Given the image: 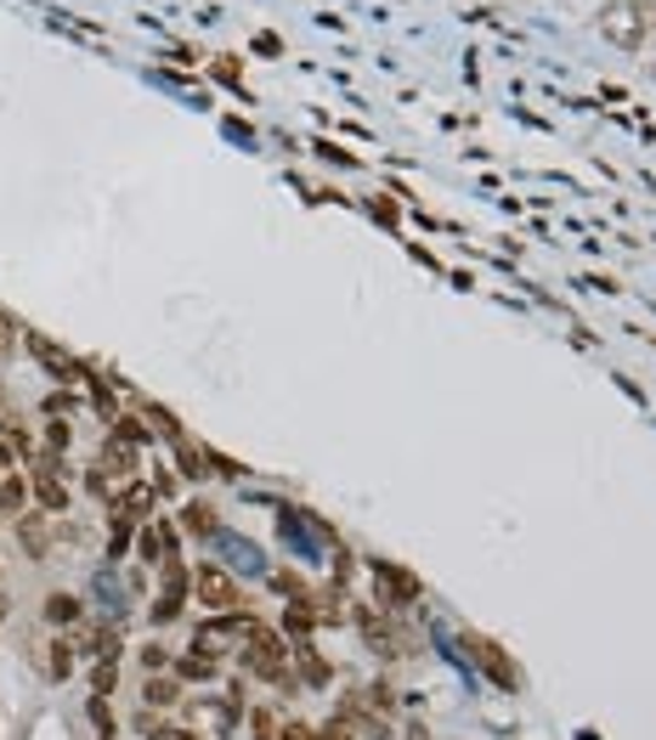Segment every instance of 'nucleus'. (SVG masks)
Returning a JSON list of instances; mask_svg holds the SVG:
<instances>
[{"label": "nucleus", "mask_w": 656, "mask_h": 740, "mask_svg": "<svg viewBox=\"0 0 656 740\" xmlns=\"http://www.w3.org/2000/svg\"><path fill=\"white\" fill-rule=\"evenodd\" d=\"M239 662H244V673H255V678H266V684H277V689H295L289 638L277 633V627H266L261 616H255V627L244 633V645H239Z\"/></svg>", "instance_id": "nucleus-1"}, {"label": "nucleus", "mask_w": 656, "mask_h": 740, "mask_svg": "<svg viewBox=\"0 0 656 740\" xmlns=\"http://www.w3.org/2000/svg\"><path fill=\"white\" fill-rule=\"evenodd\" d=\"M464 656H470L504 696H515V689H521V667L509 662V651L498 645V638H487V633H464Z\"/></svg>", "instance_id": "nucleus-2"}, {"label": "nucleus", "mask_w": 656, "mask_h": 740, "mask_svg": "<svg viewBox=\"0 0 656 740\" xmlns=\"http://www.w3.org/2000/svg\"><path fill=\"white\" fill-rule=\"evenodd\" d=\"M193 594H199V605L204 611H244V588H239V577H232L226 565H199L193 571Z\"/></svg>", "instance_id": "nucleus-3"}, {"label": "nucleus", "mask_w": 656, "mask_h": 740, "mask_svg": "<svg viewBox=\"0 0 656 740\" xmlns=\"http://www.w3.org/2000/svg\"><path fill=\"white\" fill-rule=\"evenodd\" d=\"M165 571V582H159V600H154V627H170V622H181V605H187V594H193V571H187L181 560H165L159 565Z\"/></svg>", "instance_id": "nucleus-4"}, {"label": "nucleus", "mask_w": 656, "mask_h": 740, "mask_svg": "<svg viewBox=\"0 0 656 740\" xmlns=\"http://www.w3.org/2000/svg\"><path fill=\"white\" fill-rule=\"evenodd\" d=\"M373 588H380V605H391V611H402V605H419V577L413 571H402L396 560H373Z\"/></svg>", "instance_id": "nucleus-5"}, {"label": "nucleus", "mask_w": 656, "mask_h": 740, "mask_svg": "<svg viewBox=\"0 0 656 740\" xmlns=\"http://www.w3.org/2000/svg\"><path fill=\"white\" fill-rule=\"evenodd\" d=\"M176 678H181V684H210V678H221V656L204 651V645H187V651L176 656Z\"/></svg>", "instance_id": "nucleus-6"}, {"label": "nucleus", "mask_w": 656, "mask_h": 740, "mask_svg": "<svg viewBox=\"0 0 656 740\" xmlns=\"http://www.w3.org/2000/svg\"><path fill=\"white\" fill-rule=\"evenodd\" d=\"M97 469L108 475V486L114 480H136V447H125V441H103V458H97Z\"/></svg>", "instance_id": "nucleus-7"}, {"label": "nucleus", "mask_w": 656, "mask_h": 740, "mask_svg": "<svg viewBox=\"0 0 656 740\" xmlns=\"http://www.w3.org/2000/svg\"><path fill=\"white\" fill-rule=\"evenodd\" d=\"M23 509H29V475L7 469V475H0V515H7V520H18Z\"/></svg>", "instance_id": "nucleus-8"}, {"label": "nucleus", "mask_w": 656, "mask_h": 740, "mask_svg": "<svg viewBox=\"0 0 656 740\" xmlns=\"http://www.w3.org/2000/svg\"><path fill=\"white\" fill-rule=\"evenodd\" d=\"M18 537H23V549L34 554V560H45V549H52V526H45V515H18Z\"/></svg>", "instance_id": "nucleus-9"}, {"label": "nucleus", "mask_w": 656, "mask_h": 740, "mask_svg": "<svg viewBox=\"0 0 656 740\" xmlns=\"http://www.w3.org/2000/svg\"><path fill=\"white\" fill-rule=\"evenodd\" d=\"M142 701H148V707H159V712H165V707H176V701H181V678H176V673H148Z\"/></svg>", "instance_id": "nucleus-10"}, {"label": "nucleus", "mask_w": 656, "mask_h": 740, "mask_svg": "<svg viewBox=\"0 0 656 740\" xmlns=\"http://www.w3.org/2000/svg\"><path fill=\"white\" fill-rule=\"evenodd\" d=\"M289 662H295V673H300V678H306L311 689H322L328 678H335V667H328V662H322V656H317L311 645H295V651H289Z\"/></svg>", "instance_id": "nucleus-11"}, {"label": "nucleus", "mask_w": 656, "mask_h": 740, "mask_svg": "<svg viewBox=\"0 0 656 740\" xmlns=\"http://www.w3.org/2000/svg\"><path fill=\"white\" fill-rule=\"evenodd\" d=\"M45 622H52V627H74L80 616H85V605H80V594H45Z\"/></svg>", "instance_id": "nucleus-12"}, {"label": "nucleus", "mask_w": 656, "mask_h": 740, "mask_svg": "<svg viewBox=\"0 0 656 740\" xmlns=\"http://www.w3.org/2000/svg\"><path fill=\"white\" fill-rule=\"evenodd\" d=\"M74 645H68V638H52V651H45V678H52V684H63L68 673H74Z\"/></svg>", "instance_id": "nucleus-13"}, {"label": "nucleus", "mask_w": 656, "mask_h": 740, "mask_svg": "<svg viewBox=\"0 0 656 740\" xmlns=\"http://www.w3.org/2000/svg\"><path fill=\"white\" fill-rule=\"evenodd\" d=\"M136 554H142V565H165V537H159V526H142V531H136Z\"/></svg>", "instance_id": "nucleus-14"}, {"label": "nucleus", "mask_w": 656, "mask_h": 740, "mask_svg": "<svg viewBox=\"0 0 656 740\" xmlns=\"http://www.w3.org/2000/svg\"><path fill=\"white\" fill-rule=\"evenodd\" d=\"M114 684H119V662L114 656L91 667V696H114Z\"/></svg>", "instance_id": "nucleus-15"}, {"label": "nucleus", "mask_w": 656, "mask_h": 740, "mask_svg": "<svg viewBox=\"0 0 656 740\" xmlns=\"http://www.w3.org/2000/svg\"><path fill=\"white\" fill-rule=\"evenodd\" d=\"M284 627H289V633H311V627H317V611H311V600H295V605L284 611Z\"/></svg>", "instance_id": "nucleus-16"}, {"label": "nucleus", "mask_w": 656, "mask_h": 740, "mask_svg": "<svg viewBox=\"0 0 656 740\" xmlns=\"http://www.w3.org/2000/svg\"><path fill=\"white\" fill-rule=\"evenodd\" d=\"M181 520H187V531H199V537H215V509H210V504H193V509H187Z\"/></svg>", "instance_id": "nucleus-17"}, {"label": "nucleus", "mask_w": 656, "mask_h": 740, "mask_svg": "<svg viewBox=\"0 0 656 740\" xmlns=\"http://www.w3.org/2000/svg\"><path fill=\"white\" fill-rule=\"evenodd\" d=\"M136 656H142V667H148V673H165V667H170V651L159 645V638H148V645L136 651Z\"/></svg>", "instance_id": "nucleus-18"}, {"label": "nucleus", "mask_w": 656, "mask_h": 740, "mask_svg": "<svg viewBox=\"0 0 656 740\" xmlns=\"http://www.w3.org/2000/svg\"><path fill=\"white\" fill-rule=\"evenodd\" d=\"M142 729H148V740H199L193 729H170V723H154V718H142Z\"/></svg>", "instance_id": "nucleus-19"}, {"label": "nucleus", "mask_w": 656, "mask_h": 740, "mask_svg": "<svg viewBox=\"0 0 656 740\" xmlns=\"http://www.w3.org/2000/svg\"><path fill=\"white\" fill-rule=\"evenodd\" d=\"M272 740H317V729L311 723H300V718H289V723H277V734Z\"/></svg>", "instance_id": "nucleus-20"}, {"label": "nucleus", "mask_w": 656, "mask_h": 740, "mask_svg": "<svg viewBox=\"0 0 656 740\" xmlns=\"http://www.w3.org/2000/svg\"><path fill=\"white\" fill-rule=\"evenodd\" d=\"M317 740H357V729H351L346 718H328V723L317 729Z\"/></svg>", "instance_id": "nucleus-21"}, {"label": "nucleus", "mask_w": 656, "mask_h": 740, "mask_svg": "<svg viewBox=\"0 0 656 740\" xmlns=\"http://www.w3.org/2000/svg\"><path fill=\"white\" fill-rule=\"evenodd\" d=\"M45 447H52V453H63V447H68V424H63V419L45 424Z\"/></svg>", "instance_id": "nucleus-22"}, {"label": "nucleus", "mask_w": 656, "mask_h": 740, "mask_svg": "<svg viewBox=\"0 0 656 740\" xmlns=\"http://www.w3.org/2000/svg\"><path fill=\"white\" fill-rule=\"evenodd\" d=\"M250 723H255V740H272V734H277V723H272V712H266V707H255V712H250Z\"/></svg>", "instance_id": "nucleus-23"}, {"label": "nucleus", "mask_w": 656, "mask_h": 740, "mask_svg": "<svg viewBox=\"0 0 656 740\" xmlns=\"http://www.w3.org/2000/svg\"><path fill=\"white\" fill-rule=\"evenodd\" d=\"M7 334H12V323H7V317H0V357H7V351H12V339H7Z\"/></svg>", "instance_id": "nucleus-24"}, {"label": "nucleus", "mask_w": 656, "mask_h": 740, "mask_svg": "<svg viewBox=\"0 0 656 740\" xmlns=\"http://www.w3.org/2000/svg\"><path fill=\"white\" fill-rule=\"evenodd\" d=\"M0 622H7V600H0Z\"/></svg>", "instance_id": "nucleus-25"}, {"label": "nucleus", "mask_w": 656, "mask_h": 740, "mask_svg": "<svg viewBox=\"0 0 656 740\" xmlns=\"http://www.w3.org/2000/svg\"><path fill=\"white\" fill-rule=\"evenodd\" d=\"M97 740H114V734H97Z\"/></svg>", "instance_id": "nucleus-26"}]
</instances>
